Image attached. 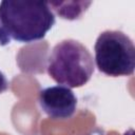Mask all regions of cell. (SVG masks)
Instances as JSON below:
<instances>
[{
  "mask_svg": "<svg viewBox=\"0 0 135 135\" xmlns=\"http://www.w3.org/2000/svg\"><path fill=\"white\" fill-rule=\"evenodd\" d=\"M55 24V14L47 2L8 1L0 2V44L12 40L31 43L44 38Z\"/></svg>",
  "mask_w": 135,
  "mask_h": 135,
  "instance_id": "cell-1",
  "label": "cell"
},
{
  "mask_svg": "<svg viewBox=\"0 0 135 135\" xmlns=\"http://www.w3.org/2000/svg\"><path fill=\"white\" fill-rule=\"evenodd\" d=\"M46 70L54 81L71 89L84 85L91 79L95 65L86 46L77 40L64 39L52 49Z\"/></svg>",
  "mask_w": 135,
  "mask_h": 135,
  "instance_id": "cell-2",
  "label": "cell"
},
{
  "mask_svg": "<svg viewBox=\"0 0 135 135\" xmlns=\"http://www.w3.org/2000/svg\"><path fill=\"white\" fill-rule=\"evenodd\" d=\"M95 63L99 72L111 76H131L135 69V46L121 31L108 30L99 34L95 45Z\"/></svg>",
  "mask_w": 135,
  "mask_h": 135,
  "instance_id": "cell-3",
  "label": "cell"
},
{
  "mask_svg": "<svg viewBox=\"0 0 135 135\" xmlns=\"http://www.w3.org/2000/svg\"><path fill=\"white\" fill-rule=\"evenodd\" d=\"M38 102L41 110L53 119L71 118L77 107V98L73 91L60 84L42 89Z\"/></svg>",
  "mask_w": 135,
  "mask_h": 135,
  "instance_id": "cell-4",
  "label": "cell"
},
{
  "mask_svg": "<svg viewBox=\"0 0 135 135\" xmlns=\"http://www.w3.org/2000/svg\"><path fill=\"white\" fill-rule=\"evenodd\" d=\"M9 86V82L7 80V78L5 77V75L0 71V94L4 93Z\"/></svg>",
  "mask_w": 135,
  "mask_h": 135,
  "instance_id": "cell-5",
  "label": "cell"
}]
</instances>
